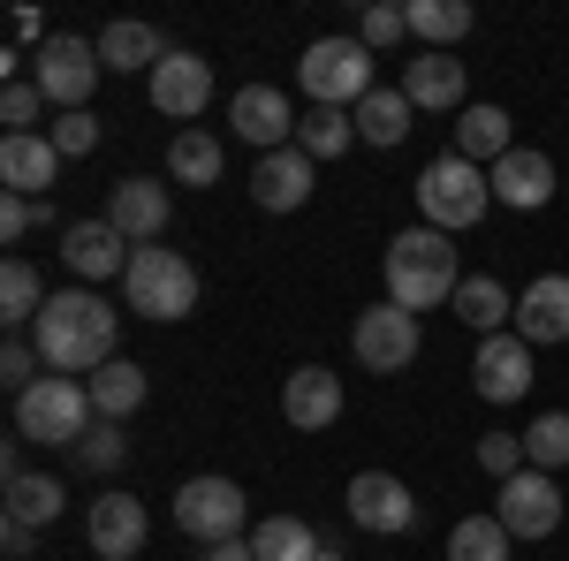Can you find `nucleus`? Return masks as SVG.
Returning <instances> with one entry per match:
<instances>
[{"label": "nucleus", "instance_id": "29", "mask_svg": "<svg viewBox=\"0 0 569 561\" xmlns=\"http://www.w3.org/2000/svg\"><path fill=\"white\" fill-rule=\"evenodd\" d=\"M69 509V493H61V478H46V471H23V478H8V523H23V531H46V523Z\"/></svg>", "mask_w": 569, "mask_h": 561}, {"label": "nucleus", "instance_id": "30", "mask_svg": "<svg viewBox=\"0 0 569 561\" xmlns=\"http://www.w3.org/2000/svg\"><path fill=\"white\" fill-rule=\"evenodd\" d=\"M319 531H311L305 517H259L251 523V554L259 561H319Z\"/></svg>", "mask_w": 569, "mask_h": 561}, {"label": "nucleus", "instance_id": "18", "mask_svg": "<svg viewBox=\"0 0 569 561\" xmlns=\"http://www.w3.org/2000/svg\"><path fill=\"white\" fill-rule=\"evenodd\" d=\"M281 418H289V432L342 425V380H335L327 364H297V372H289V388H281Z\"/></svg>", "mask_w": 569, "mask_h": 561}, {"label": "nucleus", "instance_id": "40", "mask_svg": "<svg viewBox=\"0 0 569 561\" xmlns=\"http://www.w3.org/2000/svg\"><path fill=\"white\" fill-rule=\"evenodd\" d=\"M357 39L372 46V53H380V46H402V39H410V8H402V0H380V8H365Z\"/></svg>", "mask_w": 569, "mask_h": 561}, {"label": "nucleus", "instance_id": "4", "mask_svg": "<svg viewBox=\"0 0 569 561\" xmlns=\"http://www.w3.org/2000/svg\"><path fill=\"white\" fill-rule=\"evenodd\" d=\"M486 206H493V174H486L479 160H463V152H448V160H433V168L418 174V213H426V228H440V236L479 228Z\"/></svg>", "mask_w": 569, "mask_h": 561}, {"label": "nucleus", "instance_id": "2", "mask_svg": "<svg viewBox=\"0 0 569 561\" xmlns=\"http://www.w3.org/2000/svg\"><path fill=\"white\" fill-rule=\"evenodd\" d=\"M388 303L402 311H433V303H456L463 289V266H456V243L440 236V228H402L388 243Z\"/></svg>", "mask_w": 569, "mask_h": 561}, {"label": "nucleus", "instance_id": "1", "mask_svg": "<svg viewBox=\"0 0 569 561\" xmlns=\"http://www.w3.org/2000/svg\"><path fill=\"white\" fill-rule=\"evenodd\" d=\"M114 334H122L114 303L91 297V289H53L39 327H31L46 372H61V380H91L99 364H114Z\"/></svg>", "mask_w": 569, "mask_h": 561}, {"label": "nucleus", "instance_id": "13", "mask_svg": "<svg viewBox=\"0 0 569 561\" xmlns=\"http://www.w3.org/2000/svg\"><path fill=\"white\" fill-rule=\"evenodd\" d=\"M168 182H152V174H130V182H114V198H107V228L130 243V251H144V243H160L168 236Z\"/></svg>", "mask_w": 569, "mask_h": 561}, {"label": "nucleus", "instance_id": "35", "mask_svg": "<svg viewBox=\"0 0 569 561\" xmlns=\"http://www.w3.org/2000/svg\"><path fill=\"white\" fill-rule=\"evenodd\" d=\"M525 463H531V471H547V478L569 463V410H547V418H531V425H525Z\"/></svg>", "mask_w": 569, "mask_h": 561}, {"label": "nucleus", "instance_id": "3", "mask_svg": "<svg viewBox=\"0 0 569 561\" xmlns=\"http://www.w3.org/2000/svg\"><path fill=\"white\" fill-rule=\"evenodd\" d=\"M297 91H305L311 107H365L372 99V46L365 39H311L305 61H297Z\"/></svg>", "mask_w": 569, "mask_h": 561}, {"label": "nucleus", "instance_id": "23", "mask_svg": "<svg viewBox=\"0 0 569 561\" xmlns=\"http://www.w3.org/2000/svg\"><path fill=\"white\" fill-rule=\"evenodd\" d=\"M402 99L426 107V114L463 107V61H456V53H418V61L402 69Z\"/></svg>", "mask_w": 569, "mask_h": 561}, {"label": "nucleus", "instance_id": "34", "mask_svg": "<svg viewBox=\"0 0 569 561\" xmlns=\"http://www.w3.org/2000/svg\"><path fill=\"white\" fill-rule=\"evenodd\" d=\"M350 130H357L350 107H305V114H297V144H305L311 160H335V152H350Z\"/></svg>", "mask_w": 569, "mask_h": 561}, {"label": "nucleus", "instance_id": "21", "mask_svg": "<svg viewBox=\"0 0 569 561\" xmlns=\"http://www.w3.org/2000/svg\"><path fill=\"white\" fill-rule=\"evenodd\" d=\"M486 174H493V206H517V213H539V206L555 198V160H547V152H525V144H517L509 160H493Z\"/></svg>", "mask_w": 569, "mask_h": 561}, {"label": "nucleus", "instance_id": "26", "mask_svg": "<svg viewBox=\"0 0 569 561\" xmlns=\"http://www.w3.org/2000/svg\"><path fill=\"white\" fill-rule=\"evenodd\" d=\"M46 297H53V289L39 281V266H31V259H8V266H0V319H8V334L39 327Z\"/></svg>", "mask_w": 569, "mask_h": 561}, {"label": "nucleus", "instance_id": "28", "mask_svg": "<svg viewBox=\"0 0 569 561\" xmlns=\"http://www.w3.org/2000/svg\"><path fill=\"white\" fill-rule=\"evenodd\" d=\"M463 327H479V334H501V319H517V297L493 281V273H463V289H456V303H448Z\"/></svg>", "mask_w": 569, "mask_h": 561}, {"label": "nucleus", "instance_id": "22", "mask_svg": "<svg viewBox=\"0 0 569 561\" xmlns=\"http://www.w3.org/2000/svg\"><path fill=\"white\" fill-rule=\"evenodd\" d=\"M53 174H61V152H53V137H46V130L0 137V182H8L16 198H46Z\"/></svg>", "mask_w": 569, "mask_h": 561}, {"label": "nucleus", "instance_id": "10", "mask_svg": "<svg viewBox=\"0 0 569 561\" xmlns=\"http://www.w3.org/2000/svg\"><path fill=\"white\" fill-rule=\"evenodd\" d=\"M350 523L372 531V539H395V531H418V493L388 471H357L350 478Z\"/></svg>", "mask_w": 569, "mask_h": 561}, {"label": "nucleus", "instance_id": "20", "mask_svg": "<svg viewBox=\"0 0 569 561\" xmlns=\"http://www.w3.org/2000/svg\"><path fill=\"white\" fill-rule=\"evenodd\" d=\"M84 523H91V554H107V561H130L144 547V531H152L137 493H99Z\"/></svg>", "mask_w": 569, "mask_h": 561}, {"label": "nucleus", "instance_id": "7", "mask_svg": "<svg viewBox=\"0 0 569 561\" xmlns=\"http://www.w3.org/2000/svg\"><path fill=\"white\" fill-rule=\"evenodd\" d=\"M176 531L182 539H198V547H228V539H243L251 531V501H243V485L236 478H190L176 493Z\"/></svg>", "mask_w": 569, "mask_h": 561}, {"label": "nucleus", "instance_id": "14", "mask_svg": "<svg viewBox=\"0 0 569 561\" xmlns=\"http://www.w3.org/2000/svg\"><path fill=\"white\" fill-rule=\"evenodd\" d=\"M228 130L243 137V144H259L266 152H281V144H297V114H289V91L273 84H243L236 99H228Z\"/></svg>", "mask_w": 569, "mask_h": 561}, {"label": "nucleus", "instance_id": "37", "mask_svg": "<svg viewBox=\"0 0 569 561\" xmlns=\"http://www.w3.org/2000/svg\"><path fill=\"white\" fill-rule=\"evenodd\" d=\"M39 364H46V357H39V342H23V334H8V349H0V388H8V394H31V388L46 380Z\"/></svg>", "mask_w": 569, "mask_h": 561}, {"label": "nucleus", "instance_id": "36", "mask_svg": "<svg viewBox=\"0 0 569 561\" xmlns=\"http://www.w3.org/2000/svg\"><path fill=\"white\" fill-rule=\"evenodd\" d=\"M448 561H509L501 517H463L456 531H448Z\"/></svg>", "mask_w": 569, "mask_h": 561}, {"label": "nucleus", "instance_id": "9", "mask_svg": "<svg viewBox=\"0 0 569 561\" xmlns=\"http://www.w3.org/2000/svg\"><path fill=\"white\" fill-rule=\"evenodd\" d=\"M350 342H357V364H365V372H402V364L426 349V327H418V311H402V303H372V311H357Z\"/></svg>", "mask_w": 569, "mask_h": 561}, {"label": "nucleus", "instance_id": "19", "mask_svg": "<svg viewBox=\"0 0 569 561\" xmlns=\"http://www.w3.org/2000/svg\"><path fill=\"white\" fill-rule=\"evenodd\" d=\"M517 334L531 349L569 342V273H539L525 297H517Z\"/></svg>", "mask_w": 569, "mask_h": 561}, {"label": "nucleus", "instance_id": "12", "mask_svg": "<svg viewBox=\"0 0 569 561\" xmlns=\"http://www.w3.org/2000/svg\"><path fill=\"white\" fill-rule=\"evenodd\" d=\"M493 517H501L509 539H547V531L562 523V485L525 463L517 478H501V509H493Z\"/></svg>", "mask_w": 569, "mask_h": 561}, {"label": "nucleus", "instance_id": "8", "mask_svg": "<svg viewBox=\"0 0 569 561\" xmlns=\"http://www.w3.org/2000/svg\"><path fill=\"white\" fill-rule=\"evenodd\" d=\"M31 84L46 91V107L84 114L91 84H99V46H91V39H69V31H53V39L31 53Z\"/></svg>", "mask_w": 569, "mask_h": 561}, {"label": "nucleus", "instance_id": "5", "mask_svg": "<svg viewBox=\"0 0 569 561\" xmlns=\"http://www.w3.org/2000/svg\"><path fill=\"white\" fill-rule=\"evenodd\" d=\"M91 425H99V410H91V388H84V380L46 372L31 394H16V440H39V448H77Z\"/></svg>", "mask_w": 569, "mask_h": 561}, {"label": "nucleus", "instance_id": "25", "mask_svg": "<svg viewBox=\"0 0 569 561\" xmlns=\"http://www.w3.org/2000/svg\"><path fill=\"white\" fill-rule=\"evenodd\" d=\"M456 152H463V160H479V168H493V160H509V152H517V137H509V114H501V107H463V114H456Z\"/></svg>", "mask_w": 569, "mask_h": 561}, {"label": "nucleus", "instance_id": "31", "mask_svg": "<svg viewBox=\"0 0 569 561\" xmlns=\"http://www.w3.org/2000/svg\"><path fill=\"white\" fill-rule=\"evenodd\" d=\"M220 137L206 130H176V144H168V182H190V190H206V182H220Z\"/></svg>", "mask_w": 569, "mask_h": 561}, {"label": "nucleus", "instance_id": "39", "mask_svg": "<svg viewBox=\"0 0 569 561\" xmlns=\"http://www.w3.org/2000/svg\"><path fill=\"white\" fill-rule=\"evenodd\" d=\"M39 114H46V91L31 84V77H8V91H0V122H8V137H31Z\"/></svg>", "mask_w": 569, "mask_h": 561}, {"label": "nucleus", "instance_id": "16", "mask_svg": "<svg viewBox=\"0 0 569 561\" xmlns=\"http://www.w3.org/2000/svg\"><path fill=\"white\" fill-rule=\"evenodd\" d=\"M311 190H319V160L305 144H281V152H266L251 168V198L266 213H297V206H311Z\"/></svg>", "mask_w": 569, "mask_h": 561}, {"label": "nucleus", "instance_id": "41", "mask_svg": "<svg viewBox=\"0 0 569 561\" xmlns=\"http://www.w3.org/2000/svg\"><path fill=\"white\" fill-rule=\"evenodd\" d=\"M46 220H53V206H46V198H16V190L0 198V236H8V243H23V236H31V228H46Z\"/></svg>", "mask_w": 569, "mask_h": 561}, {"label": "nucleus", "instance_id": "11", "mask_svg": "<svg viewBox=\"0 0 569 561\" xmlns=\"http://www.w3.org/2000/svg\"><path fill=\"white\" fill-rule=\"evenodd\" d=\"M531 342L509 327V334H486L479 357H471V388H479V402H525L531 394Z\"/></svg>", "mask_w": 569, "mask_h": 561}, {"label": "nucleus", "instance_id": "27", "mask_svg": "<svg viewBox=\"0 0 569 561\" xmlns=\"http://www.w3.org/2000/svg\"><path fill=\"white\" fill-rule=\"evenodd\" d=\"M160 61H168V46H160L152 23H107L99 31V69H144L152 77Z\"/></svg>", "mask_w": 569, "mask_h": 561}, {"label": "nucleus", "instance_id": "43", "mask_svg": "<svg viewBox=\"0 0 569 561\" xmlns=\"http://www.w3.org/2000/svg\"><path fill=\"white\" fill-rule=\"evenodd\" d=\"M46 137H53V152H61V160H84L91 144H99V114H61Z\"/></svg>", "mask_w": 569, "mask_h": 561}, {"label": "nucleus", "instance_id": "42", "mask_svg": "<svg viewBox=\"0 0 569 561\" xmlns=\"http://www.w3.org/2000/svg\"><path fill=\"white\" fill-rule=\"evenodd\" d=\"M479 471L517 478V471H525V432H486V440H479Z\"/></svg>", "mask_w": 569, "mask_h": 561}, {"label": "nucleus", "instance_id": "38", "mask_svg": "<svg viewBox=\"0 0 569 561\" xmlns=\"http://www.w3.org/2000/svg\"><path fill=\"white\" fill-rule=\"evenodd\" d=\"M69 455H77L84 471H122V455H130V440H122V425H107V418H99V425H91L84 440L69 448Z\"/></svg>", "mask_w": 569, "mask_h": 561}, {"label": "nucleus", "instance_id": "15", "mask_svg": "<svg viewBox=\"0 0 569 561\" xmlns=\"http://www.w3.org/2000/svg\"><path fill=\"white\" fill-rule=\"evenodd\" d=\"M152 107H160L168 122H198V114L213 107V69H206V53L168 46V61L152 69Z\"/></svg>", "mask_w": 569, "mask_h": 561}, {"label": "nucleus", "instance_id": "33", "mask_svg": "<svg viewBox=\"0 0 569 561\" xmlns=\"http://www.w3.org/2000/svg\"><path fill=\"white\" fill-rule=\"evenodd\" d=\"M357 137L365 144H402L410 137V99H402V84H380L357 107Z\"/></svg>", "mask_w": 569, "mask_h": 561}, {"label": "nucleus", "instance_id": "45", "mask_svg": "<svg viewBox=\"0 0 569 561\" xmlns=\"http://www.w3.org/2000/svg\"><path fill=\"white\" fill-rule=\"evenodd\" d=\"M319 561H350V554H342V547H319Z\"/></svg>", "mask_w": 569, "mask_h": 561}, {"label": "nucleus", "instance_id": "44", "mask_svg": "<svg viewBox=\"0 0 569 561\" xmlns=\"http://www.w3.org/2000/svg\"><path fill=\"white\" fill-rule=\"evenodd\" d=\"M206 561H259V554H251V539H228V547H206Z\"/></svg>", "mask_w": 569, "mask_h": 561}, {"label": "nucleus", "instance_id": "24", "mask_svg": "<svg viewBox=\"0 0 569 561\" xmlns=\"http://www.w3.org/2000/svg\"><path fill=\"white\" fill-rule=\"evenodd\" d=\"M91 388V410L107 418V425H122V418H137L144 410V394H152V380H144V364H130V357H114V364H99L84 380Z\"/></svg>", "mask_w": 569, "mask_h": 561}, {"label": "nucleus", "instance_id": "6", "mask_svg": "<svg viewBox=\"0 0 569 561\" xmlns=\"http://www.w3.org/2000/svg\"><path fill=\"white\" fill-rule=\"evenodd\" d=\"M122 297H130L144 319L176 327V319L198 311V266L182 259V251H168V243H144L130 259V273H122Z\"/></svg>", "mask_w": 569, "mask_h": 561}, {"label": "nucleus", "instance_id": "32", "mask_svg": "<svg viewBox=\"0 0 569 561\" xmlns=\"http://www.w3.org/2000/svg\"><path fill=\"white\" fill-rule=\"evenodd\" d=\"M402 8H410V39H426L433 53H448L471 31V0H402Z\"/></svg>", "mask_w": 569, "mask_h": 561}, {"label": "nucleus", "instance_id": "17", "mask_svg": "<svg viewBox=\"0 0 569 561\" xmlns=\"http://www.w3.org/2000/svg\"><path fill=\"white\" fill-rule=\"evenodd\" d=\"M130 259H137V251L107 228V220H77V228H61V266H69L77 281H122Z\"/></svg>", "mask_w": 569, "mask_h": 561}]
</instances>
